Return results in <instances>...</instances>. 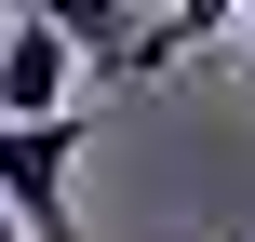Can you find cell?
Segmentation results:
<instances>
[{"label": "cell", "mask_w": 255, "mask_h": 242, "mask_svg": "<svg viewBox=\"0 0 255 242\" xmlns=\"http://www.w3.org/2000/svg\"><path fill=\"white\" fill-rule=\"evenodd\" d=\"M81 148H94L81 108H67V121H0V216H13V242H81V229H67Z\"/></svg>", "instance_id": "obj_1"}, {"label": "cell", "mask_w": 255, "mask_h": 242, "mask_svg": "<svg viewBox=\"0 0 255 242\" xmlns=\"http://www.w3.org/2000/svg\"><path fill=\"white\" fill-rule=\"evenodd\" d=\"M67 94H81V54L40 13H13L0 27V121H67Z\"/></svg>", "instance_id": "obj_2"}, {"label": "cell", "mask_w": 255, "mask_h": 242, "mask_svg": "<svg viewBox=\"0 0 255 242\" xmlns=\"http://www.w3.org/2000/svg\"><path fill=\"white\" fill-rule=\"evenodd\" d=\"M229 27H242V40H255V0H242V13H229Z\"/></svg>", "instance_id": "obj_3"}]
</instances>
